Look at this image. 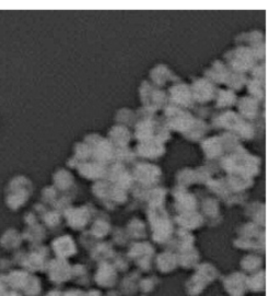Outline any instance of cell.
Segmentation results:
<instances>
[{"label": "cell", "mask_w": 280, "mask_h": 296, "mask_svg": "<svg viewBox=\"0 0 280 296\" xmlns=\"http://www.w3.org/2000/svg\"><path fill=\"white\" fill-rule=\"evenodd\" d=\"M142 166H138L135 170V177L142 181V184H155V181L159 179L161 173L159 168L151 166L150 164H140Z\"/></svg>", "instance_id": "6da1fadb"}, {"label": "cell", "mask_w": 280, "mask_h": 296, "mask_svg": "<svg viewBox=\"0 0 280 296\" xmlns=\"http://www.w3.org/2000/svg\"><path fill=\"white\" fill-rule=\"evenodd\" d=\"M171 96L174 102H177L181 105L190 106L192 105L193 95L192 91L187 88L186 84H177L171 89Z\"/></svg>", "instance_id": "7a4b0ae2"}, {"label": "cell", "mask_w": 280, "mask_h": 296, "mask_svg": "<svg viewBox=\"0 0 280 296\" xmlns=\"http://www.w3.org/2000/svg\"><path fill=\"white\" fill-rule=\"evenodd\" d=\"M204 94H206L205 96L207 98V101L212 100L214 96V87L210 83H208L206 80H198L192 88V95L193 97L196 98V100L200 96L199 102H205Z\"/></svg>", "instance_id": "3957f363"}, {"label": "cell", "mask_w": 280, "mask_h": 296, "mask_svg": "<svg viewBox=\"0 0 280 296\" xmlns=\"http://www.w3.org/2000/svg\"><path fill=\"white\" fill-rule=\"evenodd\" d=\"M138 152L142 154L144 158H157L164 152L163 146L160 144V141L148 140L147 142H143L142 146H138Z\"/></svg>", "instance_id": "277c9868"}, {"label": "cell", "mask_w": 280, "mask_h": 296, "mask_svg": "<svg viewBox=\"0 0 280 296\" xmlns=\"http://www.w3.org/2000/svg\"><path fill=\"white\" fill-rule=\"evenodd\" d=\"M240 104V112L241 114L248 118L255 117L257 114V104L255 100L251 97H243Z\"/></svg>", "instance_id": "5b68a950"}, {"label": "cell", "mask_w": 280, "mask_h": 296, "mask_svg": "<svg viewBox=\"0 0 280 296\" xmlns=\"http://www.w3.org/2000/svg\"><path fill=\"white\" fill-rule=\"evenodd\" d=\"M103 164H86L82 165L80 167L81 175L86 176L89 178H95V177H101L103 174H107V170H103L102 168Z\"/></svg>", "instance_id": "8992f818"}, {"label": "cell", "mask_w": 280, "mask_h": 296, "mask_svg": "<svg viewBox=\"0 0 280 296\" xmlns=\"http://www.w3.org/2000/svg\"><path fill=\"white\" fill-rule=\"evenodd\" d=\"M110 137L112 138L111 140L113 141V142L115 141L117 144L123 145V147H124V145L129 141V139H128L129 132L125 128H123V127H116L115 129H113L110 132Z\"/></svg>", "instance_id": "52a82bcc"}, {"label": "cell", "mask_w": 280, "mask_h": 296, "mask_svg": "<svg viewBox=\"0 0 280 296\" xmlns=\"http://www.w3.org/2000/svg\"><path fill=\"white\" fill-rule=\"evenodd\" d=\"M234 102V94L230 91H221L218 100V106H227V105H232Z\"/></svg>", "instance_id": "ba28073f"}]
</instances>
